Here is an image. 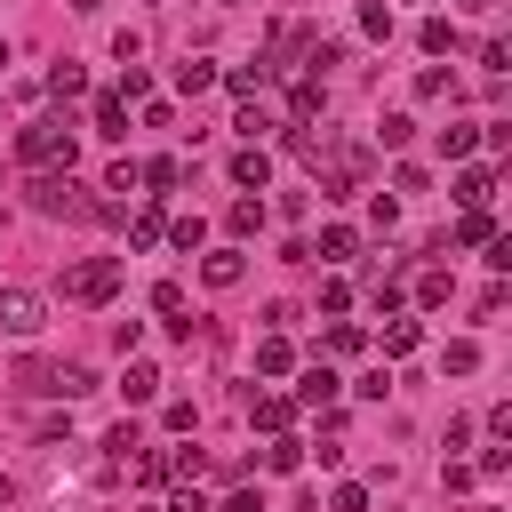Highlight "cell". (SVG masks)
<instances>
[{
	"label": "cell",
	"instance_id": "cell-13",
	"mask_svg": "<svg viewBox=\"0 0 512 512\" xmlns=\"http://www.w3.org/2000/svg\"><path fill=\"white\" fill-rule=\"evenodd\" d=\"M48 96H56V104L88 96V72H80V64H56V72H48Z\"/></svg>",
	"mask_w": 512,
	"mask_h": 512
},
{
	"label": "cell",
	"instance_id": "cell-29",
	"mask_svg": "<svg viewBox=\"0 0 512 512\" xmlns=\"http://www.w3.org/2000/svg\"><path fill=\"white\" fill-rule=\"evenodd\" d=\"M160 464H168V480H192V472H200V464H208V456H200V448H168V456H160Z\"/></svg>",
	"mask_w": 512,
	"mask_h": 512
},
{
	"label": "cell",
	"instance_id": "cell-1",
	"mask_svg": "<svg viewBox=\"0 0 512 512\" xmlns=\"http://www.w3.org/2000/svg\"><path fill=\"white\" fill-rule=\"evenodd\" d=\"M16 160L24 168H72V120H56V112L24 120L16 128Z\"/></svg>",
	"mask_w": 512,
	"mask_h": 512
},
{
	"label": "cell",
	"instance_id": "cell-35",
	"mask_svg": "<svg viewBox=\"0 0 512 512\" xmlns=\"http://www.w3.org/2000/svg\"><path fill=\"white\" fill-rule=\"evenodd\" d=\"M320 344H328V352H360V328H352V320H336V328H328Z\"/></svg>",
	"mask_w": 512,
	"mask_h": 512
},
{
	"label": "cell",
	"instance_id": "cell-12",
	"mask_svg": "<svg viewBox=\"0 0 512 512\" xmlns=\"http://www.w3.org/2000/svg\"><path fill=\"white\" fill-rule=\"evenodd\" d=\"M176 88H184V96L216 88V64H208V56H184V64H176Z\"/></svg>",
	"mask_w": 512,
	"mask_h": 512
},
{
	"label": "cell",
	"instance_id": "cell-34",
	"mask_svg": "<svg viewBox=\"0 0 512 512\" xmlns=\"http://www.w3.org/2000/svg\"><path fill=\"white\" fill-rule=\"evenodd\" d=\"M416 304H448V272H424L416 280Z\"/></svg>",
	"mask_w": 512,
	"mask_h": 512
},
{
	"label": "cell",
	"instance_id": "cell-15",
	"mask_svg": "<svg viewBox=\"0 0 512 512\" xmlns=\"http://www.w3.org/2000/svg\"><path fill=\"white\" fill-rule=\"evenodd\" d=\"M160 240H168V216H160V208H144V216L128 224V248H160Z\"/></svg>",
	"mask_w": 512,
	"mask_h": 512
},
{
	"label": "cell",
	"instance_id": "cell-4",
	"mask_svg": "<svg viewBox=\"0 0 512 512\" xmlns=\"http://www.w3.org/2000/svg\"><path fill=\"white\" fill-rule=\"evenodd\" d=\"M24 392H48V400H88V392H96V368H80V360L24 368Z\"/></svg>",
	"mask_w": 512,
	"mask_h": 512
},
{
	"label": "cell",
	"instance_id": "cell-22",
	"mask_svg": "<svg viewBox=\"0 0 512 512\" xmlns=\"http://www.w3.org/2000/svg\"><path fill=\"white\" fill-rule=\"evenodd\" d=\"M176 176H184L176 160H144V168H136V184H152V192H176Z\"/></svg>",
	"mask_w": 512,
	"mask_h": 512
},
{
	"label": "cell",
	"instance_id": "cell-33",
	"mask_svg": "<svg viewBox=\"0 0 512 512\" xmlns=\"http://www.w3.org/2000/svg\"><path fill=\"white\" fill-rule=\"evenodd\" d=\"M416 40H424V48H432V56H440V48H456V32H448V16H432V24H424V32H416Z\"/></svg>",
	"mask_w": 512,
	"mask_h": 512
},
{
	"label": "cell",
	"instance_id": "cell-16",
	"mask_svg": "<svg viewBox=\"0 0 512 512\" xmlns=\"http://www.w3.org/2000/svg\"><path fill=\"white\" fill-rule=\"evenodd\" d=\"M200 272H208V288H232V280H240L248 264H240V248H216V256H208Z\"/></svg>",
	"mask_w": 512,
	"mask_h": 512
},
{
	"label": "cell",
	"instance_id": "cell-10",
	"mask_svg": "<svg viewBox=\"0 0 512 512\" xmlns=\"http://www.w3.org/2000/svg\"><path fill=\"white\" fill-rule=\"evenodd\" d=\"M496 240V216L488 208H464V224H456V248H488Z\"/></svg>",
	"mask_w": 512,
	"mask_h": 512
},
{
	"label": "cell",
	"instance_id": "cell-28",
	"mask_svg": "<svg viewBox=\"0 0 512 512\" xmlns=\"http://www.w3.org/2000/svg\"><path fill=\"white\" fill-rule=\"evenodd\" d=\"M472 368H480V344L456 336V344H448V376H472Z\"/></svg>",
	"mask_w": 512,
	"mask_h": 512
},
{
	"label": "cell",
	"instance_id": "cell-38",
	"mask_svg": "<svg viewBox=\"0 0 512 512\" xmlns=\"http://www.w3.org/2000/svg\"><path fill=\"white\" fill-rule=\"evenodd\" d=\"M0 72H8V40H0Z\"/></svg>",
	"mask_w": 512,
	"mask_h": 512
},
{
	"label": "cell",
	"instance_id": "cell-23",
	"mask_svg": "<svg viewBox=\"0 0 512 512\" xmlns=\"http://www.w3.org/2000/svg\"><path fill=\"white\" fill-rule=\"evenodd\" d=\"M152 312L176 328V320H184V288H176V280H160V288H152Z\"/></svg>",
	"mask_w": 512,
	"mask_h": 512
},
{
	"label": "cell",
	"instance_id": "cell-8",
	"mask_svg": "<svg viewBox=\"0 0 512 512\" xmlns=\"http://www.w3.org/2000/svg\"><path fill=\"white\" fill-rule=\"evenodd\" d=\"M336 384H344V376H336V368H320V360H312V368H304V376H296V400H304V408H328V400H336Z\"/></svg>",
	"mask_w": 512,
	"mask_h": 512
},
{
	"label": "cell",
	"instance_id": "cell-21",
	"mask_svg": "<svg viewBox=\"0 0 512 512\" xmlns=\"http://www.w3.org/2000/svg\"><path fill=\"white\" fill-rule=\"evenodd\" d=\"M120 392H128V400H152V392H160V368H152V360H128V384H120Z\"/></svg>",
	"mask_w": 512,
	"mask_h": 512
},
{
	"label": "cell",
	"instance_id": "cell-11",
	"mask_svg": "<svg viewBox=\"0 0 512 512\" xmlns=\"http://www.w3.org/2000/svg\"><path fill=\"white\" fill-rule=\"evenodd\" d=\"M256 368H264V376H288V368H296V344H288V336H264V344H256Z\"/></svg>",
	"mask_w": 512,
	"mask_h": 512
},
{
	"label": "cell",
	"instance_id": "cell-6",
	"mask_svg": "<svg viewBox=\"0 0 512 512\" xmlns=\"http://www.w3.org/2000/svg\"><path fill=\"white\" fill-rule=\"evenodd\" d=\"M264 176H272V152H264V144H240V152H232V184H240V192H264Z\"/></svg>",
	"mask_w": 512,
	"mask_h": 512
},
{
	"label": "cell",
	"instance_id": "cell-26",
	"mask_svg": "<svg viewBox=\"0 0 512 512\" xmlns=\"http://www.w3.org/2000/svg\"><path fill=\"white\" fill-rule=\"evenodd\" d=\"M376 136H384V152H400V144L416 136V120H408V112H384V128H376Z\"/></svg>",
	"mask_w": 512,
	"mask_h": 512
},
{
	"label": "cell",
	"instance_id": "cell-14",
	"mask_svg": "<svg viewBox=\"0 0 512 512\" xmlns=\"http://www.w3.org/2000/svg\"><path fill=\"white\" fill-rule=\"evenodd\" d=\"M88 120H96V136H128V104H120V96H96Z\"/></svg>",
	"mask_w": 512,
	"mask_h": 512
},
{
	"label": "cell",
	"instance_id": "cell-19",
	"mask_svg": "<svg viewBox=\"0 0 512 512\" xmlns=\"http://www.w3.org/2000/svg\"><path fill=\"white\" fill-rule=\"evenodd\" d=\"M312 112H320V80H296V88H288V120H296V128H304V120H312Z\"/></svg>",
	"mask_w": 512,
	"mask_h": 512
},
{
	"label": "cell",
	"instance_id": "cell-25",
	"mask_svg": "<svg viewBox=\"0 0 512 512\" xmlns=\"http://www.w3.org/2000/svg\"><path fill=\"white\" fill-rule=\"evenodd\" d=\"M296 464H304V448H296V440H288V432H280V440H272V448H264V472H296Z\"/></svg>",
	"mask_w": 512,
	"mask_h": 512
},
{
	"label": "cell",
	"instance_id": "cell-7",
	"mask_svg": "<svg viewBox=\"0 0 512 512\" xmlns=\"http://www.w3.org/2000/svg\"><path fill=\"white\" fill-rule=\"evenodd\" d=\"M248 416H256V432H272V440H280V432L296 424V400H280V392H256V400H248Z\"/></svg>",
	"mask_w": 512,
	"mask_h": 512
},
{
	"label": "cell",
	"instance_id": "cell-31",
	"mask_svg": "<svg viewBox=\"0 0 512 512\" xmlns=\"http://www.w3.org/2000/svg\"><path fill=\"white\" fill-rule=\"evenodd\" d=\"M472 144H480V128H440V152H448V160H464Z\"/></svg>",
	"mask_w": 512,
	"mask_h": 512
},
{
	"label": "cell",
	"instance_id": "cell-32",
	"mask_svg": "<svg viewBox=\"0 0 512 512\" xmlns=\"http://www.w3.org/2000/svg\"><path fill=\"white\" fill-rule=\"evenodd\" d=\"M168 240H176V248H200V240H208V224H200V216H176V224H168Z\"/></svg>",
	"mask_w": 512,
	"mask_h": 512
},
{
	"label": "cell",
	"instance_id": "cell-30",
	"mask_svg": "<svg viewBox=\"0 0 512 512\" xmlns=\"http://www.w3.org/2000/svg\"><path fill=\"white\" fill-rule=\"evenodd\" d=\"M360 32H368V40H384V32H392V8H384V0H368V8H360Z\"/></svg>",
	"mask_w": 512,
	"mask_h": 512
},
{
	"label": "cell",
	"instance_id": "cell-27",
	"mask_svg": "<svg viewBox=\"0 0 512 512\" xmlns=\"http://www.w3.org/2000/svg\"><path fill=\"white\" fill-rule=\"evenodd\" d=\"M224 224H232V232H264V200H232Z\"/></svg>",
	"mask_w": 512,
	"mask_h": 512
},
{
	"label": "cell",
	"instance_id": "cell-5",
	"mask_svg": "<svg viewBox=\"0 0 512 512\" xmlns=\"http://www.w3.org/2000/svg\"><path fill=\"white\" fill-rule=\"evenodd\" d=\"M40 328H48V304H40L32 288H0V336L24 344V336H40Z\"/></svg>",
	"mask_w": 512,
	"mask_h": 512
},
{
	"label": "cell",
	"instance_id": "cell-36",
	"mask_svg": "<svg viewBox=\"0 0 512 512\" xmlns=\"http://www.w3.org/2000/svg\"><path fill=\"white\" fill-rule=\"evenodd\" d=\"M208 512H264V504H256V488H232V496H224V504H208Z\"/></svg>",
	"mask_w": 512,
	"mask_h": 512
},
{
	"label": "cell",
	"instance_id": "cell-20",
	"mask_svg": "<svg viewBox=\"0 0 512 512\" xmlns=\"http://www.w3.org/2000/svg\"><path fill=\"white\" fill-rule=\"evenodd\" d=\"M352 248H360V232H352V224H328V232H320V256H328V264H344Z\"/></svg>",
	"mask_w": 512,
	"mask_h": 512
},
{
	"label": "cell",
	"instance_id": "cell-3",
	"mask_svg": "<svg viewBox=\"0 0 512 512\" xmlns=\"http://www.w3.org/2000/svg\"><path fill=\"white\" fill-rule=\"evenodd\" d=\"M64 296H72V304H112V296H120V256L72 264V272H64Z\"/></svg>",
	"mask_w": 512,
	"mask_h": 512
},
{
	"label": "cell",
	"instance_id": "cell-40",
	"mask_svg": "<svg viewBox=\"0 0 512 512\" xmlns=\"http://www.w3.org/2000/svg\"><path fill=\"white\" fill-rule=\"evenodd\" d=\"M0 504H8V480H0Z\"/></svg>",
	"mask_w": 512,
	"mask_h": 512
},
{
	"label": "cell",
	"instance_id": "cell-17",
	"mask_svg": "<svg viewBox=\"0 0 512 512\" xmlns=\"http://www.w3.org/2000/svg\"><path fill=\"white\" fill-rule=\"evenodd\" d=\"M264 80H272V64H232V72H224V88H232V96H256Z\"/></svg>",
	"mask_w": 512,
	"mask_h": 512
},
{
	"label": "cell",
	"instance_id": "cell-2",
	"mask_svg": "<svg viewBox=\"0 0 512 512\" xmlns=\"http://www.w3.org/2000/svg\"><path fill=\"white\" fill-rule=\"evenodd\" d=\"M32 208H40V216H96V200L72 184V168H40V176H32Z\"/></svg>",
	"mask_w": 512,
	"mask_h": 512
},
{
	"label": "cell",
	"instance_id": "cell-18",
	"mask_svg": "<svg viewBox=\"0 0 512 512\" xmlns=\"http://www.w3.org/2000/svg\"><path fill=\"white\" fill-rule=\"evenodd\" d=\"M112 96H120V104H152V72H144V64H128V72H120V88H112Z\"/></svg>",
	"mask_w": 512,
	"mask_h": 512
},
{
	"label": "cell",
	"instance_id": "cell-24",
	"mask_svg": "<svg viewBox=\"0 0 512 512\" xmlns=\"http://www.w3.org/2000/svg\"><path fill=\"white\" fill-rule=\"evenodd\" d=\"M416 336H424L416 320H392V328H384V360H400V352H416Z\"/></svg>",
	"mask_w": 512,
	"mask_h": 512
},
{
	"label": "cell",
	"instance_id": "cell-39",
	"mask_svg": "<svg viewBox=\"0 0 512 512\" xmlns=\"http://www.w3.org/2000/svg\"><path fill=\"white\" fill-rule=\"evenodd\" d=\"M472 8H496V0H472Z\"/></svg>",
	"mask_w": 512,
	"mask_h": 512
},
{
	"label": "cell",
	"instance_id": "cell-37",
	"mask_svg": "<svg viewBox=\"0 0 512 512\" xmlns=\"http://www.w3.org/2000/svg\"><path fill=\"white\" fill-rule=\"evenodd\" d=\"M168 512H208V496H192V488H184V496H176Z\"/></svg>",
	"mask_w": 512,
	"mask_h": 512
},
{
	"label": "cell",
	"instance_id": "cell-9",
	"mask_svg": "<svg viewBox=\"0 0 512 512\" xmlns=\"http://www.w3.org/2000/svg\"><path fill=\"white\" fill-rule=\"evenodd\" d=\"M456 200H464V208H488V200H496V176H488V168H464V176H456Z\"/></svg>",
	"mask_w": 512,
	"mask_h": 512
}]
</instances>
